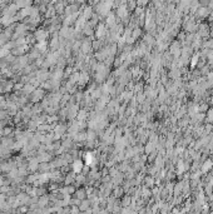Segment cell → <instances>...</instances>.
I'll use <instances>...</instances> for the list:
<instances>
[{
    "label": "cell",
    "instance_id": "cell-1",
    "mask_svg": "<svg viewBox=\"0 0 213 214\" xmlns=\"http://www.w3.org/2000/svg\"><path fill=\"white\" fill-rule=\"evenodd\" d=\"M80 169H82V163L80 162H75L74 163V170L75 172H80Z\"/></svg>",
    "mask_w": 213,
    "mask_h": 214
}]
</instances>
